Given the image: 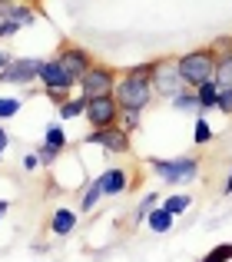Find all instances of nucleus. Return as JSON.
I'll list each match as a JSON object with an SVG mask.
<instances>
[{"label":"nucleus","instance_id":"1","mask_svg":"<svg viewBox=\"0 0 232 262\" xmlns=\"http://www.w3.org/2000/svg\"><path fill=\"white\" fill-rule=\"evenodd\" d=\"M149 73H153V63H136L129 70L116 73V86H113V100L120 110H146L153 103V83H149Z\"/></svg>","mask_w":232,"mask_h":262},{"label":"nucleus","instance_id":"2","mask_svg":"<svg viewBox=\"0 0 232 262\" xmlns=\"http://www.w3.org/2000/svg\"><path fill=\"white\" fill-rule=\"evenodd\" d=\"M176 70H179L182 83L189 90H196L199 83H206V80L216 77V53L209 50V47H196V50L176 57Z\"/></svg>","mask_w":232,"mask_h":262},{"label":"nucleus","instance_id":"3","mask_svg":"<svg viewBox=\"0 0 232 262\" xmlns=\"http://www.w3.org/2000/svg\"><path fill=\"white\" fill-rule=\"evenodd\" d=\"M149 169L166 186H182V183H193V179L202 173V163L196 160V156H176V160H159V156H153V160H149Z\"/></svg>","mask_w":232,"mask_h":262},{"label":"nucleus","instance_id":"4","mask_svg":"<svg viewBox=\"0 0 232 262\" xmlns=\"http://www.w3.org/2000/svg\"><path fill=\"white\" fill-rule=\"evenodd\" d=\"M37 80H40V86L47 90V96H50L57 106H60L63 100H70L66 93L77 86V80H73L70 73H66L63 67L57 63V57H53V60H43V63H40V77H37Z\"/></svg>","mask_w":232,"mask_h":262},{"label":"nucleus","instance_id":"5","mask_svg":"<svg viewBox=\"0 0 232 262\" xmlns=\"http://www.w3.org/2000/svg\"><path fill=\"white\" fill-rule=\"evenodd\" d=\"M149 83H153V93L163 96V100H173L179 90H186L179 70H176V60L173 57H159L153 60V73H149Z\"/></svg>","mask_w":232,"mask_h":262},{"label":"nucleus","instance_id":"6","mask_svg":"<svg viewBox=\"0 0 232 262\" xmlns=\"http://www.w3.org/2000/svg\"><path fill=\"white\" fill-rule=\"evenodd\" d=\"M80 96L83 100H93V96H110L113 86H116V70L110 63H100V60H93V67L80 77Z\"/></svg>","mask_w":232,"mask_h":262},{"label":"nucleus","instance_id":"7","mask_svg":"<svg viewBox=\"0 0 232 262\" xmlns=\"http://www.w3.org/2000/svg\"><path fill=\"white\" fill-rule=\"evenodd\" d=\"M83 146H100L106 149L110 156H123L129 153V133L120 126V123H113V126H103V129H90V133H83Z\"/></svg>","mask_w":232,"mask_h":262},{"label":"nucleus","instance_id":"8","mask_svg":"<svg viewBox=\"0 0 232 262\" xmlns=\"http://www.w3.org/2000/svg\"><path fill=\"white\" fill-rule=\"evenodd\" d=\"M40 63L43 60L40 57H10V63L0 70V83H7V86H27V83H33V80L40 77Z\"/></svg>","mask_w":232,"mask_h":262},{"label":"nucleus","instance_id":"9","mask_svg":"<svg viewBox=\"0 0 232 262\" xmlns=\"http://www.w3.org/2000/svg\"><path fill=\"white\" fill-rule=\"evenodd\" d=\"M57 63L80 83V77H83V73L93 67V53L83 50L80 43H70V40H63V43H60V50H57Z\"/></svg>","mask_w":232,"mask_h":262},{"label":"nucleus","instance_id":"10","mask_svg":"<svg viewBox=\"0 0 232 262\" xmlns=\"http://www.w3.org/2000/svg\"><path fill=\"white\" fill-rule=\"evenodd\" d=\"M83 116L90 123V129H103V126H113L120 120V106H116L113 93L110 96H93V100H86Z\"/></svg>","mask_w":232,"mask_h":262},{"label":"nucleus","instance_id":"11","mask_svg":"<svg viewBox=\"0 0 232 262\" xmlns=\"http://www.w3.org/2000/svg\"><path fill=\"white\" fill-rule=\"evenodd\" d=\"M97 183H100V189H103V196H123V192L133 186V176H129L126 166H110L97 176Z\"/></svg>","mask_w":232,"mask_h":262},{"label":"nucleus","instance_id":"12","mask_svg":"<svg viewBox=\"0 0 232 262\" xmlns=\"http://www.w3.org/2000/svg\"><path fill=\"white\" fill-rule=\"evenodd\" d=\"M77 229V209H66V206H60V209H53L50 216V232L53 236H70V232Z\"/></svg>","mask_w":232,"mask_h":262},{"label":"nucleus","instance_id":"13","mask_svg":"<svg viewBox=\"0 0 232 262\" xmlns=\"http://www.w3.org/2000/svg\"><path fill=\"white\" fill-rule=\"evenodd\" d=\"M173 226H176V216H173V212H166L163 206H153V209H149L146 229L153 232V236H166V232H173Z\"/></svg>","mask_w":232,"mask_h":262},{"label":"nucleus","instance_id":"14","mask_svg":"<svg viewBox=\"0 0 232 262\" xmlns=\"http://www.w3.org/2000/svg\"><path fill=\"white\" fill-rule=\"evenodd\" d=\"M216 100H219V83H216V77L196 86V103H199V113H209V110H216Z\"/></svg>","mask_w":232,"mask_h":262},{"label":"nucleus","instance_id":"15","mask_svg":"<svg viewBox=\"0 0 232 262\" xmlns=\"http://www.w3.org/2000/svg\"><path fill=\"white\" fill-rule=\"evenodd\" d=\"M0 17H7V20H13L17 27H33V20H37V13H33V7H27V4H17L13 0L10 7H7Z\"/></svg>","mask_w":232,"mask_h":262},{"label":"nucleus","instance_id":"16","mask_svg":"<svg viewBox=\"0 0 232 262\" xmlns=\"http://www.w3.org/2000/svg\"><path fill=\"white\" fill-rule=\"evenodd\" d=\"M100 199H103V189H100L97 179H90V183H86V189H83V196H80V212H86V216H90V212L97 209Z\"/></svg>","mask_w":232,"mask_h":262},{"label":"nucleus","instance_id":"17","mask_svg":"<svg viewBox=\"0 0 232 262\" xmlns=\"http://www.w3.org/2000/svg\"><path fill=\"white\" fill-rule=\"evenodd\" d=\"M173 110H179V113H199V103H196V90H179V93L173 96Z\"/></svg>","mask_w":232,"mask_h":262},{"label":"nucleus","instance_id":"18","mask_svg":"<svg viewBox=\"0 0 232 262\" xmlns=\"http://www.w3.org/2000/svg\"><path fill=\"white\" fill-rule=\"evenodd\" d=\"M159 206H163L166 212H173V216H182V212L193 206V196H189V192H173V196H166Z\"/></svg>","mask_w":232,"mask_h":262},{"label":"nucleus","instance_id":"19","mask_svg":"<svg viewBox=\"0 0 232 262\" xmlns=\"http://www.w3.org/2000/svg\"><path fill=\"white\" fill-rule=\"evenodd\" d=\"M83 110H86V100L83 96H73V100L60 103L57 113H60V120H77V116H83Z\"/></svg>","mask_w":232,"mask_h":262},{"label":"nucleus","instance_id":"20","mask_svg":"<svg viewBox=\"0 0 232 262\" xmlns=\"http://www.w3.org/2000/svg\"><path fill=\"white\" fill-rule=\"evenodd\" d=\"M213 126H209V120H206V116H196V126H193V143H196V146H209V143H213Z\"/></svg>","mask_w":232,"mask_h":262},{"label":"nucleus","instance_id":"21","mask_svg":"<svg viewBox=\"0 0 232 262\" xmlns=\"http://www.w3.org/2000/svg\"><path fill=\"white\" fill-rule=\"evenodd\" d=\"M43 143L63 153V149H66V143H70V140H66V133H63V126H60V123H50V126H47V136H43Z\"/></svg>","mask_w":232,"mask_h":262},{"label":"nucleus","instance_id":"22","mask_svg":"<svg viewBox=\"0 0 232 262\" xmlns=\"http://www.w3.org/2000/svg\"><path fill=\"white\" fill-rule=\"evenodd\" d=\"M199 262H232V243H216Z\"/></svg>","mask_w":232,"mask_h":262},{"label":"nucleus","instance_id":"23","mask_svg":"<svg viewBox=\"0 0 232 262\" xmlns=\"http://www.w3.org/2000/svg\"><path fill=\"white\" fill-rule=\"evenodd\" d=\"M116 123H120L126 133H136L140 123H143V113H140V110H120V120H116Z\"/></svg>","mask_w":232,"mask_h":262},{"label":"nucleus","instance_id":"24","mask_svg":"<svg viewBox=\"0 0 232 262\" xmlns=\"http://www.w3.org/2000/svg\"><path fill=\"white\" fill-rule=\"evenodd\" d=\"M20 106H24V100H20V96H0V120H10V116H17Z\"/></svg>","mask_w":232,"mask_h":262},{"label":"nucleus","instance_id":"25","mask_svg":"<svg viewBox=\"0 0 232 262\" xmlns=\"http://www.w3.org/2000/svg\"><path fill=\"white\" fill-rule=\"evenodd\" d=\"M216 83H219V86L232 83V57H219V60H216Z\"/></svg>","mask_w":232,"mask_h":262},{"label":"nucleus","instance_id":"26","mask_svg":"<svg viewBox=\"0 0 232 262\" xmlns=\"http://www.w3.org/2000/svg\"><path fill=\"white\" fill-rule=\"evenodd\" d=\"M60 156H63V153H60V149H53V146H47V143H40V146H37V160H40V166H53Z\"/></svg>","mask_w":232,"mask_h":262},{"label":"nucleus","instance_id":"27","mask_svg":"<svg viewBox=\"0 0 232 262\" xmlns=\"http://www.w3.org/2000/svg\"><path fill=\"white\" fill-rule=\"evenodd\" d=\"M156 203H159V199H156V192H146V199H143V203L136 206V219H133V223H136V226H140V223H146L149 209H153Z\"/></svg>","mask_w":232,"mask_h":262},{"label":"nucleus","instance_id":"28","mask_svg":"<svg viewBox=\"0 0 232 262\" xmlns=\"http://www.w3.org/2000/svg\"><path fill=\"white\" fill-rule=\"evenodd\" d=\"M209 50L216 53V60H219V57H232V33H229V37H216L213 43H209Z\"/></svg>","mask_w":232,"mask_h":262},{"label":"nucleus","instance_id":"29","mask_svg":"<svg viewBox=\"0 0 232 262\" xmlns=\"http://www.w3.org/2000/svg\"><path fill=\"white\" fill-rule=\"evenodd\" d=\"M216 110H219V113H226V116H232V83L219 86V100H216Z\"/></svg>","mask_w":232,"mask_h":262},{"label":"nucleus","instance_id":"30","mask_svg":"<svg viewBox=\"0 0 232 262\" xmlns=\"http://www.w3.org/2000/svg\"><path fill=\"white\" fill-rule=\"evenodd\" d=\"M20 30V27L17 24H13V20H7V17H0V40H10L13 37V33H17Z\"/></svg>","mask_w":232,"mask_h":262},{"label":"nucleus","instance_id":"31","mask_svg":"<svg viewBox=\"0 0 232 262\" xmlns=\"http://www.w3.org/2000/svg\"><path fill=\"white\" fill-rule=\"evenodd\" d=\"M40 166V160H37V153H27L24 156V173H33V169Z\"/></svg>","mask_w":232,"mask_h":262},{"label":"nucleus","instance_id":"32","mask_svg":"<svg viewBox=\"0 0 232 262\" xmlns=\"http://www.w3.org/2000/svg\"><path fill=\"white\" fill-rule=\"evenodd\" d=\"M7 146H10V133L0 126V160H4V149H7Z\"/></svg>","mask_w":232,"mask_h":262},{"label":"nucleus","instance_id":"33","mask_svg":"<svg viewBox=\"0 0 232 262\" xmlns=\"http://www.w3.org/2000/svg\"><path fill=\"white\" fill-rule=\"evenodd\" d=\"M222 196L232 199V169H229V176H226V186H222Z\"/></svg>","mask_w":232,"mask_h":262},{"label":"nucleus","instance_id":"34","mask_svg":"<svg viewBox=\"0 0 232 262\" xmlns=\"http://www.w3.org/2000/svg\"><path fill=\"white\" fill-rule=\"evenodd\" d=\"M7 63H10V53H7V50H0V70H4Z\"/></svg>","mask_w":232,"mask_h":262},{"label":"nucleus","instance_id":"35","mask_svg":"<svg viewBox=\"0 0 232 262\" xmlns=\"http://www.w3.org/2000/svg\"><path fill=\"white\" fill-rule=\"evenodd\" d=\"M7 209H10V203H7V199H0V216H4Z\"/></svg>","mask_w":232,"mask_h":262},{"label":"nucleus","instance_id":"36","mask_svg":"<svg viewBox=\"0 0 232 262\" xmlns=\"http://www.w3.org/2000/svg\"><path fill=\"white\" fill-rule=\"evenodd\" d=\"M30 4H37V0H30Z\"/></svg>","mask_w":232,"mask_h":262},{"label":"nucleus","instance_id":"37","mask_svg":"<svg viewBox=\"0 0 232 262\" xmlns=\"http://www.w3.org/2000/svg\"><path fill=\"white\" fill-rule=\"evenodd\" d=\"M0 219H4V216H0Z\"/></svg>","mask_w":232,"mask_h":262}]
</instances>
